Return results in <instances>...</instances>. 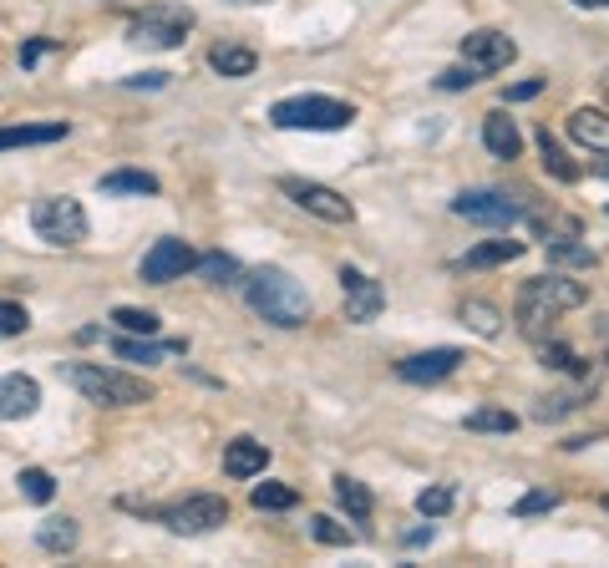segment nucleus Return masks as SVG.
<instances>
[{"label": "nucleus", "mask_w": 609, "mask_h": 568, "mask_svg": "<svg viewBox=\"0 0 609 568\" xmlns=\"http://www.w3.org/2000/svg\"><path fill=\"white\" fill-rule=\"evenodd\" d=\"M67 381L77 386L87 401H97V406H143V401H153V386L143 381V376H133V370H112V366H67Z\"/></svg>", "instance_id": "nucleus-3"}, {"label": "nucleus", "mask_w": 609, "mask_h": 568, "mask_svg": "<svg viewBox=\"0 0 609 568\" xmlns=\"http://www.w3.org/2000/svg\"><path fill=\"white\" fill-rule=\"evenodd\" d=\"M549 265H574V269H589V265H595V254L584 249V244H569V238H558V244H549Z\"/></svg>", "instance_id": "nucleus-35"}, {"label": "nucleus", "mask_w": 609, "mask_h": 568, "mask_svg": "<svg viewBox=\"0 0 609 568\" xmlns=\"http://www.w3.org/2000/svg\"><path fill=\"white\" fill-rule=\"evenodd\" d=\"M15 482H21V492H26L31 502H52V492H56V477L46 472V467H26Z\"/></svg>", "instance_id": "nucleus-33"}, {"label": "nucleus", "mask_w": 609, "mask_h": 568, "mask_svg": "<svg viewBox=\"0 0 609 568\" xmlns=\"http://www.w3.org/2000/svg\"><path fill=\"white\" fill-rule=\"evenodd\" d=\"M407 543H411V548H422V543H432V528H417V533H407Z\"/></svg>", "instance_id": "nucleus-43"}, {"label": "nucleus", "mask_w": 609, "mask_h": 568, "mask_svg": "<svg viewBox=\"0 0 609 568\" xmlns=\"http://www.w3.org/2000/svg\"><path fill=\"white\" fill-rule=\"evenodd\" d=\"M269 467V447L254 442V436H234L224 447V472L229 477H259Z\"/></svg>", "instance_id": "nucleus-17"}, {"label": "nucleus", "mask_w": 609, "mask_h": 568, "mask_svg": "<svg viewBox=\"0 0 609 568\" xmlns=\"http://www.w3.org/2000/svg\"><path fill=\"white\" fill-rule=\"evenodd\" d=\"M457 366H463V350H452V345H438V350L407 356V360L397 366V376H401V381H411V386H432V381H442V376H452Z\"/></svg>", "instance_id": "nucleus-13"}, {"label": "nucleus", "mask_w": 609, "mask_h": 568, "mask_svg": "<svg viewBox=\"0 0 609 568\" xmlns=\"http://www.w3.org/2000/svg\"><path fill=\"white\" fill-rule=\"evenodd\" d=\"M36 543L46 554H71V548H77V523H71V517H46L36 528Z\"/></svg>", "instance_id": "nucleus-25"}, {"label": "nucleus", "mask_w": 609, "mask_h": 568, "mask_svg": "<svg viewBox=\"0 0 609 568\" xmlns=\"http://www.w3.org/2000/svg\"><path fill=\"white\" fill-rule=\"evenodd\" d=\"M122 360H143V366H158L163 356H188V341H153V335H118L112 341Z\"/></svg>", "instance_id": "nucleus-15"}, {"label": "nucleus", "mask_w": 609, "mask_h": 568, "mask_svg": "<svg viewBox=\"0 0 609 568\" xmlns=\"http://www.w3.org/2000/svg\"><path fill=\"white\" fill-rule=\"evenodd\" d=\"M584 397H595V376H584L579 391H554V397H543L539 406H533V416H539V422H558V416H569Z\"/></svg>", "instance_id": "nucleus-23"}, {"label": "nucleus", "mask_w": 609, "mask_h": 568, "mask_svg": "<svg viewBox=\"0 0 609 568\" xmlns=\"http://www.w3.org/2000/svg\"><path fill=\"white\" fill-rule=\"evenodd\" d=\"M605 513H609V498H605Z\"/></svg>", "instance_id": "nucleus-46"}, {"label": "nucleus", "mask_w": 609, "mask_h": 568, "mask_svg": "<svg viewBox=\"0 0 609 568\" xmlns=\"http://www.w3.org/2000/svg\"><path fill=\"white\" fill-rule=\"evenodd\" d=\"M209 67L219 71V77H254V67H259V56L250 52V46H213L209 52Z\"/></svg>", "instance_id": "nucleus-22"}, {"label": "nucleus", "mask_w": 609, "mask_h": 568, "mask_svg": "<svg viewBox=\"0 0 609 568\" xmlns=\"http://www.w3.org/2000/svg\"><path fill=\"white\" fill-rule=\"evenodd\" d=\"M584 300H589V290H584L579 279H569V275H539V279H529V285L518 290L513 320H518V331L529 335V341H543V331H549L558 315L579 310Z\"/></svg>", "instance_id": "nucleus-1"}, {"label": "nucleus", "mask_w": 609, "mask_h": 568, "mask_svg": "<svg viewBox=\"0 0 609 568\" xmlns=\"http://www.w3.org/2000/svg\"><path fill=\"white\" fill-rule=\"evenodd\" d=\"M188 31H193V11H188V5H153V11H143L133 26H128V41L168 52V46H184Z\"/></svg>", "instance_id": "nucleus-6"}, {"label": "nucleus", "mask_w": 609, "mask_h": 568, "mask_svg": "<svg viewBox=\"0 0 609 568\" xmlns=\"http://www.w3.org/2000/svg\"><path fill=\"white\" fill-rule=\"evenodd\" d=\"M558 502H564V498H558L554 488H539V492H523V498L513 502V513L518 517H539V513H554Z\"/></svg>", "instance_id": "nucleus-34"}, {"label": "nucleus", "mask_w": 609, "mask_h": 568, "mask_svg": "<svg viewBox=\"0 0 609 568\" xmlns=\"http://www.w3.org/2000/svg\"><path fill=\"white\" fill-rule=\"evenodd\" d=\"M543 92V81H518L513 92H508V102H529V97H539Z\"/></svg>", "instance_id": "nucleus-41"}, {"label": "nucleus", "mask_w": 609, "mask_h": 568, "mask_svg": "<svg viewBox=\"0 0 609 568\" xmlns=\"http://www.w3.org/2000/svg\"><path fill=\"white\" fill-rule=\"evenodd\" d=\"M569 137L579 147H589V153H609V112H599V107H574Z\"/></svg>", "instance_id": "nucleus-16"}, {"label": "nucleus", "mask_w": 609, "mask_h": 568, "mask_svg": "<svg viewBox=\"0 0 609 568\" xmlns=\"http://www.w3.org/2000/svg\"><path fill=\"white\" fill-rule=\"evenodd\" d=\"M250 502L259 508V513H285V508H295V502H300V492L285 488V482H259V488L250 492Z\"/></svg>", "instance_id": "nucleus-27"}, {"label": "nucleus", "mask_w": 609, "mask_h": 568, "mask_svg": "<svg viewBox=\"0 0 609 568\" xmlns=\"http://www.w3.org/2000/svg\"><path fill=\"white\" fill-rule=\"evenodd\" d=\"M36 406H41V386L31 376H21V370L0 376V422H26V416H36Z\"/></svg>", "instance_id": "nucleus-14"}, {"label": "nucleus", "mask_w": 609, "mask_h": 568, "mask_svg": "<svg viewBox=\"0 0 609 568\" xmlns=\"http://www.w3.org/2000/svg\"><path fill=\"white\" fill-rule=\"evenodd\" d=\"M234 5H259V0H234Z\"/></svg>", "instance_id": "nucleus-45"}, {"label": "nucleus", "mask_w": 609, "mask_h": 568, "mask_svg": "<svg viewBox=\"0 0 609 568\" xmlns=\"http://www.w3.org/2000/svg\"><path fill=\"white\" fill-rule=\"evenodd\" d=\"M341 294H345V320H356V325H372L386 310V290L356 265H341Z\"/></svg>", "instance_id": "nucleus-12"}, {"label": "nucleus", "mask_w": 609, "mask_h": 568, "mask_svg": "<svg viewBox=\"0 0 609 568\" xmlns=\"http://www.w3.org/2000/svg\"><path fill=\"white\" fill-rule=\"evenodd\" d=\"M335 502H341L356 523H366V517H372V508H376L372 488H366V482H356V477H335Z\"/></svg>", "instance_id": "nucleus-24"}, {"label": "nucleus", "mask_w": 609, "mask_h": 568, "mask_svg": "<svg viewBox=\"0 0 609 568\" xmlns=\"http://www.w3.org/2000/svg\"><path fill=\"white\" fill-rule=\"evenodd\" d=\"M584 11H599V5H609V0H579Z\"/></svg>", "instance_id": "nucleus-44"}, {"label": "nucleus", "mask_w": 609, "mask_h": 568, "mask_svg": "<svg viewBox=\"0 0 609 568\" xmlns=\"http://www.w3.org/2000/svg\"><path fill=\"white\" fill-rule=\"evenodd\" d=\"M112 325H122L128 335H158V315H153V310H133V304H118V310H112Z\"/></svg>", "instance_id": "nucleus-30"}, {"label": "nucleus", "mask_w": 609, "mask_h": 568, "mask_svg": "<svg viewBox=\"0 0 609 568\" xmlns=\"http://www.w3.org/2000/svg\"><path fill=\"white\" fill-rule=\"evenodd\" d=\"M543 366H554V370H569V376H589V366H584V360L574 356L569 345H543Z\"/></svg>", "instance_id": "nucleus-37"}, {"label": "nucleus", "mask_w": 609, "mask_h": 568, "mask_svg": "<svg viewBox=\"0 0 609 568\" xmlns=\"http://www.w3.org/2000/svg\"><path fill=\"white\" fill-rule=\"evenodd\" d=\"M452 502H457V488H452V482H438V488L417 492V513H422V517H442V513H452Z\"/></svg>", "instance_id": "nucleus-29"}, {"label": "nucleus", "mask_w": 609, "mask_h": 568, "mask_svg": "<svg viewBox=\"0 0 609 568\" xmlns=\"http://www.w3.org/2000/svg\"><path fill=\"white\" fill-rule=\"evenodd\" d=\"M595 335H599V350H605V360H609V315L595 320Z\"/></svg>", "instance_id": "nucleus-42"}, {"label": "nucleus", "mask_w": 609, "mask_h": 568, "mask_svg": "<svg viewBox=\"0 0 609 568\" xmlns=\"http://www.w3.org/2000/svg\"><path fill=\"white\" fill-rule=\"evenodd\" d=\"M513 56H518L513 36H503V31H492V26L467 31L463 36V62L477 71V77H492V71L513 67Z\"/></svg>", "instance_id": "nucleus-10"}, {"label": "nucleus", "mask_w": 609, "mask_h": 568, "mask_svg": "<svg viewBox=\"0 0 609 568\" xmlns=\"http://www.w3.org/2000/svg\"><path fill=\"white\" fill-rule=\"evenodd\" d=\"M518 254H523V244H518V238H488V244L467 249L457 265H463V269H492V265H508V259H518Z\"/></svg>", "instance_id": "nucleus-21"}, {"label": "nucleus", "mask_w": 609, "mask_h": 568, "mask_svg": "<svg viewBox=\"0 0 609 568\" xmlns=\"http://www.w3.org/2000/svg\"><path fill=\"white\" fill-rule=\"evenodd\" d=\"M31 315H26V304H15V300H0V341L5 335H26Z\"/></svg>", "instance_id": "nucleus-38"}, {"label": "nucleus", "mask_w": 609, "mask_h": 568, "mask_svg": "<svg viewBox=\"0 0 609 568\" xmlns=\"http://www.w3.org/2000/svg\"><path fill=\"white\" fill-rule=\"evenodd\" d=\"M452 213L467 219V224H488V229H508L523 219V203L503 188H473V193H457L452 199Z\"/></svg>", "instance_id": "nucleus-7"}, {"label": "nucleus", "mask_w": 609, "mask_h": 568, "mask_svg": "<svg viewBox=\"0 0 609 568\" xmlns=\"http://www.w3.org/2000/svg\"><path fill=\"white\" fill-rule=\"evenodd\" d=\"M193 269H199L209 285H234L239 279V259H229V254H199V265Z\"/></svg>", "instance_id": "nucleus-31"}, {"label": "nucleus", "mask_w": 609, "mask_h": 568, "mask_svg": "<svg viewBox=\"0 0 609 568\" xmlns=\"http://www.w3.org/2000/svg\"><path fill=\"white\" fill-rule=\"evenodd\" d=\"M467 432H518V416L513 411H498V406H483L467 416Z\"/></svg>", "instance_id": "nucleus-32"}, {"label": "nucleus", "mask_w": 609, "mask_h": 568, "mask_svg": "<svg viewBox=\"0 0 609 568\" xmlns=\"http://www.w3.org/2000/svg\"><path fill=\"white\" fill-rule=\"evenodd\" d=\"M269 122L285 127V133H295V127H304V133H341V127L356 122V107L341 102V97H285V102L269 107Z\"/></svg>", "instance_id": "nucleus-4"}, {"label": "nucleus", "mask_w": 609, "mask_h": 568, "mask_svg": "<svg viewBox=\"0 0 609 568\" xmlns=\"http://www.w3.org/2000/svg\"><path fill=\"white\" fill-rule=\"evenodd\" d=\"M539 153H543V168L554 172L558 183H574V178H579V163H569V153H564V147L549 137V127L539 133Z\"/></svg>", "instance_id": "nucleus-26"}, {"label": "nucleus", "mask_w": 609, "mask_h": 568, "mask_svg": "<svg viewBox=\"0 0 609 568\" xmlns=\"http://www.w3.org/2000/svg\"><path fill=\"white\" fill-rule=\"evenodd\" d=\"M279 193H285L295 209L325 219V224H351V219H356L351 199H341V193H335V188H325V183H310V178H279Z\"/></svg>", "instance_id": "nucleus-8"}, {"label": "nucleus", "mask_w": 609, "mask_h": 568, "mask_svg": "<svg viewBox=\"0 0 609 568\" xmlns=\"http://www.w3.org/2000/svg\"><path fill=\"white\" fill-rule=\"evenodd\" d=\"M46 52H52V41H31L26 52H21V67H36V62H41Z\"/></svg>", "instance_id": "nucleus-40"}, {"label": "nucleus", "mask_w": 609, "mask_h": 568, "mask_svg": "<svg viewBox=\"0 0 609 568\" xmlns=\"http://www.w3.org/2000/svg\"><path fill=\"white\" fill-rule=\"evenodd\" d=\"M71 127L67 122H21V127H0V153L5 147H46V143H62Z\"/></svg>", "instance_id": "nucleus-18"}, {"label": "nucleus", "mask_w": 609, "mask_h": 568, "mask_svg": "<svg viewBox=\"0 0 609 568\" xmlns=\"http://www.w3.org/2000/svg\"><path fill=\"white\" fill-rule=\"evenodd\" d=\"M483 143H488L492 158H518V153H523V133H518V122L503 118V112H488V118H483Z\"/></svg>", "instance_id": "nucleus-19"}, {"label": "nucleus", "mask_w": 609, "mask_h": 568, "mask_svg": "<svg viewBox=\"0 0 609 568\" xmlns=\"http://www.w3.org/2000/svg\"><path fill=\"white\" fill-rule=\"evenodd\" d=\"M163 523L173 533H188V538L193 533H213L229 523V502L219 492H199V498H188V502H173L168 513H163Z\"/></svg>", "instance_id": "nucleus-9"}, {"label": "nucleus", "mask_w": 609, "mask_h": 568, "mask_svg": "<svg viewBox=\"0 0 609 568\" xmlns=\"http://www.w3.org/2000/svg\"><path fill=\"white\" fill-rule=\"evenodd\" d=\"M463 325H473L477 335H498L503 331V315H498L488 300H467L463 304Z\"/></svg>", "instance_id": "nucleus-28"}, {"label": "nucleus", "mask_w": 609, "mask_h": 568, "mask_svg": "<svg viewBox=\"0 0 609 568\" xmlns=\"http://www.w3.org/2000/svg\"><path fill=\"white\" fill-rule=\"evenodd\" d=\"M473 81H477V71L463 62V67H447V71H442L438 87H442V92H463V87H473Z\"/></svg>", "instance_id": "nucleus-39"}, {"label": "nucleus", "mask_w": 609, "mask_h": 568, "mask_svg": "<svg viewBox=\"0 0 609 568\" xmlns=\"http://www.w3.org/2000/svg\"><path fill=\"white\" fill-rule=\"evenodd\" d=\"M310 533H315L320 543H331V548H351V543H356L351 533L341 528V523H335L331 513H315V517H310Z\"/></svg>", "instance_id": "nucleus-36"}, {"label": "nucleus", "mask_w": 609, "mask_h": 568, "mask_svg": "<svg viewBox=\"0 0 609 568\" xmlns=\"http://www.w3.org/2000/svg\"><path fill=\"white\" fill-rule=\"evenodd\" d=\"M244 294H250L254 315L269 320V325H279V331H295V325L310 320V294H304V285L279 265L254 269V275L244 279Z\"/></svg>", "instance_id": "nucleus-2"}, {"label": "nucleus", "mask_w": 609, "mask_h": 568, "mask_svg": "<svg viewBox=\"0 0 609 568\" xmlns=\"http://www.w3.org/2000/svg\"><path fill=\"white\" fill-rule=\"evenodd\" d=\"M193 265H199V254L188 249V238H158V244L143 254L137 275H143L147 285H173V279H184Z\"/></svg>", "instance_id": "nucleus-11"}, {"label": "nucleus", "mask_w": 609, "mask_h": 568, "mask_svg": "<svg viewBox=\"0 0 609 568\" xmlns=\"http://www.w3.org/2000/svg\"><path fill=\"white\" fill-rule=\"evenodd\" d=\"M102 193L107 199H122V193H133V199H153L158 193V178L153 172H137V168H118L102 178Z\"/></svg>", "instance_id": "nucleus-20"}, {"label": "nucleus", "mask_w": 609, "mask_h": 568, "mask_svg": "<svg viewBox=\"0 0 609 568\" xmlns=\"http://www.w3.org/2000/svg\"><path fill=\"white\" fill-rule=\"evenodd\" d=\"M31 229H36V238L56 244V249H71V244L87 238V209H81L77 199H67V193L36 199L31 203Z\"/></svg>", "instance_id": "nucleus-5"}]
</instances>
